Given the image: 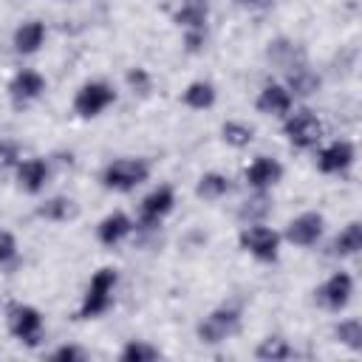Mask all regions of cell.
<instances>
[{"label": "cell", "mask_w": 362, "mask_h": 362, "mask_svg": "<svg viewBox=\"0 0 362 362\" xmlns=\"http://www.w3.org/2000/svg\"><path fill=\"white\" fill-rule=\"evenodd\" d=\"M351 294H354V280H351L345 272H337V274H331V277L320 286L317 300H320L322 305H328V308L339 311V308L351 300Z\"/></svg>", "instance_id": "cell-8"}, {"label": "cell", "mask_w": 362, "mask_h": 362, "mask_svg": "<svg viewBox=\"0 0 362 362\" xmlns=\"http://www.w3.org/2000/svg\"><path fill=\"white\" fill-rule=\"evenodd\" d=\"M8 328L25 345H37L40 337H42V317H40L37 308L14 303V305H8Z\"/></svg>", "instance_id": "cell-3"}, {"label": "cell", "mask_w": 362, "mask_h": 362, "mask_svg": "<svg viewBox=\"0 0 362 362\" xmlns=\"http://www.w3.org/2000/svg\"><path fill=\"white\" fill-rule=\"evenodd\" d=\"M238 320H240L238 308H218L198 325V334L204 342H221L238 328Z\"/></svg>", "instance_id": "cell-7"}, {"label": "cell", "mask_w": 362, "mask_h": 362, "mask_svg": "<svg viewBox=\"0 0 362 362\" xmlns=\"http://www.w3.org/2000/svg\"><path fill=\"white\" fill-rule=\"evenodd\" d=\"M280 175H283V167H280L274 158H269V156L255 158V161H252V167L246 170V181H249L255 189H266V187L277 184V181H280Z\"/></svg>", "instance_id": "cell-12"}, {"label": "cell", "mask_w": 362, "mask_h": 362, "mask_svg": "<svg viewBox=\"0 0 362 362\" xmlns=\"http://www.w3.org/2000/svg\"><path fill=\"white\" fill-rule=\"evenodd\" d=\"M238 3H260V0H238Z\"/></svg>", "instance_id": "cell-33"}, {"label": "cell", "mask_w": 362, "mask_h": 362, "mask_svg": "<svg viewBox=\"0 0 362 362\" xmlns=\"http://www.w3.org/2000/svg\"><path fill=\"white\" fill-rule=\"evenodd\" d=\"M184 102L195 110H204L215 102V88L209 82H192L187 90H184Z\"/></svg>", "instance_id": "cell-21"}, {"label": "cell", "mask_w": 362, "mask_h": 362, "mask_svg": "<svg viewBox=\"0 0 362 362\" xmlns=\"http://www.w3.org/2000/svg\"><path fill=\"white\" fill-rule=\"evenodd\" d=\"M150 359H158V351L147 342H127L124 351H122V362H150Z\"/></svg>", "instance_id": "cell-25"}, {"label": "cell", "mask_w": 362, "mask_h": 362, "mask_svg": "<svg viewBox=\"0 0 362 362\" xmlns=\"http://www.w3.org/2000/svg\"><path fill=\"white\" fill-rule=\"evenodd\" d=\"M286 136H288V141L294 144V147H314L317 141H320V136H322V124H320V119L311 113V110H297L288 122H286Z\"/></svg>", "instance_id": "cell-4"}, {"label": "cell", "mask_w": 362, "mask_h": 362, "mask_svg": "<svg viewBox=\"0 0 362 362\" xmlns=\"http://www.w3.org/2000/svg\"><path fill=\"white\" fill-rule=\"evenodd\" d=\"M257 356H260V359H288V356H291V348L286 345V339H280V337H269V339L260 342Z\"/></svg>", "instance_id": "cell-26"}, {"label": "cell", "mask_w": 362, "mask_h": 362, "mask_svg": "<svg viewBox=\"0 0 362 362\" xmlns=\"http://www.w3.org/2000/svg\"><path fill=\"white\" fill-rule=\"evenodd\" d=\"M288 85H291V90L294 93H300V96H308V93H314L317 90V85H320V79L305 68V65H300V68H294V71H288Z\"/></svg>", "instance_id": "cell-22"}, {"label": "cell", "mask_w": 362, "mask_h": 362, "mask_svg": "<svg viewBox=\"0 0 362 362\" xmlns=\"http://www.w3.org/2000/svg\"><path fill=\"white\" fill-rule=\"evenodd\" d=\"M269 212V201H266V195H257V198H252V201H246V206L240 209V218H260V215H266Z\"/></svg>", "instance_id": "cell-29"}, {"label": "cell", "mask_w": 362, "mask_h": 362, "mask_svg": "<svg viewBox=\"0 0 362 362\" xmlns=\"http://www.w3.org/2000/svg\"><path fill=\"white\" fill-rule=\"evenodd\" d=\"M269 57H272V59H274L280 68H286V71H294V68L305 65V62H303L300 48H294V45H291V42H286V40L269 42Z\"/></svg>", "instance_id": "cell-19"}, {"label": "cell", "mask_w": 362, "mask_h": 362, "mask_svg": "<svg viewBox=\"0 0 362 362\" xmlns=\"http://www.w3.org/2000/svg\"><path fill=\"white\" fill-rule=\"evenodd\" d=\"M130 229H133L130 218H127L124 212H113V215H107V218L99 223L96 235H99V240H102L105 246H113V243H119Z\"/></svg>", "instance_id": "cell-16"}, {"label": "cell", "mask_w": 362, "mask_h": 362, "mask_svg": "<svg viewBox=\"0 0 362 362\" xmlns=\"http://www.w3.org/2000/svg\"><path fill=\"white\" fill-rule=\"evenodd\" d=\"M8 90H11V96H14L17 102H25V99H34V96H40V93L45 90V79H42L37 71H20V74L11 79Z\"/></svg>", "instance_id": "cell-15"}, {"label": "cell", "mask_w": 362, "mask_h": 362, "mask_svg": "<svg viewBox=\"0 0 362 362\" xmlns=\"http://www.w3.org/2000/svg\"><path fill=\"white\" fill-rule=\"evenodd\" d=\"M51 359H57V362H62V359H82V351H79V348H71V345H65V348L54 351V356H51Z\"/></svg>", "instance_id": "cell-32"}, {"label": "cell", "mask_w": 362, "mask_h": 362, "mask_svg": "<svg viewBox=\"0 0 362 362\" xmlns=\"http://www.w3.org/2000/svg\"><path fill=\"white\" fill-rule=\"evenodd\" d=\"M175 23L184 25L187 31H204V23H206V0H184L181 8L175 11Z\"/></svg>", "instance_id": "cell-18"}, {"label": "cell", "mask_w": 362, "mask_h": 362, "mask_svg": "<svg viewBox=\"0 0 362 362\" xmlns=\"http://www.w3.org/2000/svg\"><path fill=\"white\" fill-rule=\"evenodd\" d=\"M351 161H354V144L351 141H334L317 156V164L322 173H339V170L351 167Z\"/></svg>", "instance_id": "cell-11"}, {"label": "cell", "mask_w": 362, "mask_h": 362, "mask_svg": "<svg viewBox=\"0 0 362 362\" xmlns=\"http://www.w3.org/2000/svg\"><path fill=\"white\" fill-rule=\"evenodd\" d=\"M288 107H291V93L280 85H266L257 96V110H263V113L283 116V113H288Z\"/></svg>", "instance_id": "cell-13"}, {"label": "cell", "mask_w": 362, "mask_h": 362, "mask_svg": "<svg viewBox=\"0 0 362 362\" xmlns=\"http://www.w3.org/2000/svg\"><path fill=\"white\" fill-rule=\"evenodd\" d=\"M277 243H280L277 232H272L266 226H246L240 232V246L246 252H252L257 260H266V263L277 257Z\"/></svg>", "instance_id": "cell-6"}, {"label": "cell", "mask_w": 362, "mask_h": 362, "mask_svg": "<svg viewBox=\"0 0 362 362\" xmlns=\"http://www.w3.org/2000/svg\"><path fill=\"white\" fill-rule=\"evenodd\" d=\"M320 235H322V215L320 212H303L286 229V238L297 246H311V243H317Z\"/></svg>", "instance_id": "cell-9"}, {"label": "cell", "mask_w": 362, "mask_h": 362, "mask_svg": "<svg viewBox=\"0 0 362 362\" xmlns=\"http://www.w3.org/2000/svg\"><path fill=\"white\" fill-rule=\"evenodd\" d=\"M173 189L170 187H158L153 189L144 201H141V226H156L170 209H173Z\"/></svg>", "instance_id": "cell-10"}, {"label": "cell", "mask_w": 362, "mask_h": 362, "mask_svg": "<svg viewBox=\"0 0 362 362\" xmlns=\"http://www.w3.org/2000/svg\"><path fill=\"white\" fill-rule=\"evenodd\" d=\"M17 255V243L8 232H0V263H8Z\"/></svg>", "instance_id": "cell-30"}, {"label": "cell", "mask_w": 362, "mask_h": 362, "mask_svg": "<svg viewBox=\"0 0 362 362\" xmlns=\"http://www.w3.org/2000/svg\"><path fill=\"white\" fill-rule=\"evenodd\" d=\"M45 40V25L40 20H31V23H23L17 31H14V48L20 54H31L42 45Z\"/></svg>", "instance_id": "cell-17"}, {"label": "cell", "mask_w": 362, "mask_h": 362, "mask_svg": "<svg viewBox=\"0 0 362 362\" xmlns=\"http://www.w3.org/2000/svg\"><path fill=\"white\" fill-rule=\"evenodd\" d=\"M127 82H130L136 90H141V93H147V88H150V79H147V74H144L141 68H133V71L127 74Z\"/></svg>", "instance_id": "cell-31"}, {"label": "cell", "mask_w": 362, "mask_h": 362, "mask_svg": "<svg viewBox=\"0 0 362 362\" xmlns=\"http://www.w3.org/2000/svg\"><path fill=\"white\" fill-rule=\"evenodd\" d=\"M17 178H20V187L25 192H40L45 187V178H48V164L42 158H28L17 167Z\"/></svg>", "instance_id": "cell-14"}, {"label": "cell", "mask_w": 362, "mask_h": 362, "mask_svg": "<svg viewBox=\"0 0 362 362\" xmlns=\"http://www.w3.org/2000/svg\"><path fill=\"white\" fill-rule=\"evenodd\" d=\"M147 175H150L147 161H141V158H119V161H113V164L105 167L102 181H105V187H110V189L127 192V189L139 187L141 181H147Z\"/></svg>", "instance_id": "cell-1"}, {"label": "cell", "mask_w": 362, "mask_h": 362, "mask_svg": "<svg viewBox=\"0 0 362 362\" xmlns=\"http://www.w3.org/2000/svg\"><path fill=\"white\" fill-rule=\"evenodd\" d=\"M113 286H116V272H113V269H99V272L93 274L90 286H88V291H85L79 317H99L102 311H107Z\"/></svg>", "instance_id": "cell-2"}, {"label": "cell", "mask_w": 362, "mask_h": 362, "mask_svg": "<svg viewBox=\"0 0 362 362\" xmlns=\"http://www.w3.org/2000/svg\"><path fill=\"white\" fill-rule=\"evenodd\" d=\"M71 212V201H65V198H54V201H48L45 206H40V215L42 218H65Z\"/></svg>", "instance_id": "cell-28"}, {"label": "cell", "mask_w": 362, "mask_h": 362, "mask_svg": "<svg viewBox=\"0 0 362 362\" xmlns=\"http://www.w3.org/2000/svg\"><path fill=\"white\" fill-rule=\"evenodd\" d=\"M113 99H116V96H113L110 85H105V82H88V85H82V88L76 90L74 107H76L79 116H96V113H102Z\"/></svg>", "instance_id": "cell-5"}, {"label": "cell", "mask_w": 362, "mask_h": 362, "mask_svg": "<svg viewBox=\"0 0 362 362\" xmlns=\"http://www.w3.org/2000/svg\"><path fill=\"white\" fill-rule=\"evenodd\" d=\"M337 255H356L362 249V226L359 223H348L337 238H334V246H331Z\"/></svg>", "instance_id": "cell-20"}, {"label": "cell", "mask_w": 362, "mask_h": 362, "mask_svg": "<svg viewBox=\"0 0 362 362\" xmlns=\"http://www.w3.org/2000/svg\"><path fill=\"white\" fill-rule=\"evenodd\" d=\"M337 337H339V342H345L348 348L359 351V348H362V322H359V320H345V322H339V325H337Z\"/></svg>", "instance_id": "cell-24"}, {"label": "cell", "mask_w": 362, "mask_h": 362, "mask_svg": "<svg viewBox=\"0 0 362 362\" xmlns=\"http://www.w3.org/2000/svg\"><path fill=\"white\" fill-rule=\"evenodd\" d=\"M226 189H229V181L218 173H206L198 181V195L201 198H221V195H226Z\"/></svg>", "instance_id": "cell-23"}, {"label": "cell", "mask_w": 362, "mask_h": 362, "mask_svg": "<svg viewBox=\"0 0 362 362\" xmlns=\"http://www.w3.org/2000/svg\"><path fill=\"white\" fill-rule=\"evenodd\" d=\"M252 127H246V124H240V122H226L223 124V139L229 141V144H235V147H246L249 141H252Z\"/></svg>", "instance_id": "cell-27"}]
</instances>
